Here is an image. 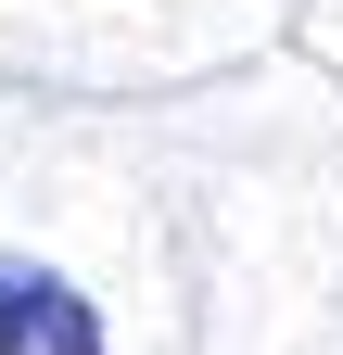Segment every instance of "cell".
<instances>
[{"label": "cell", "instance_id": "cell-1", "mask_svg": "<svg viewBox=\"0 0 343 355\" xmlns=\"http://www.w3.org/2000/svg\"><path fill=\"white\" fill-rule=\"evenodd\" d=\"M0 355H115L102 343V304L38 254H0Z\"/></svg>", "mask_w": 343, "mask_h": 355}]
</instances>
